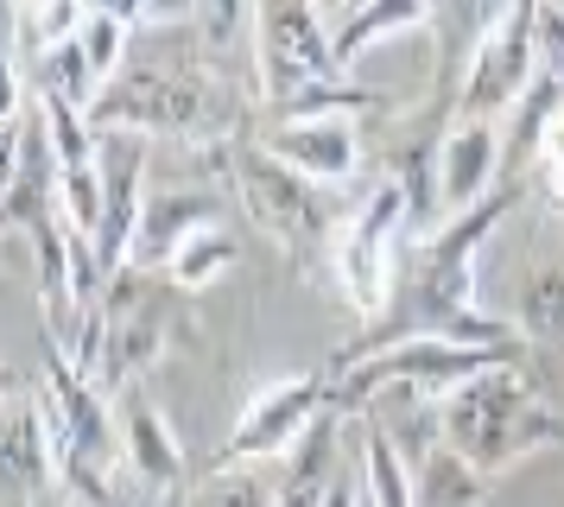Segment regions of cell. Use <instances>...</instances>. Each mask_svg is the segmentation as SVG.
Returning <instances> with one entry per match:
<instances>
[{
	"instance_id": "6da1fadb",
	"label": "cell",
	"mask_w": 564,
	"mask_h": 507,
	"mask_svg": "<svg viewBox=\"0 0 564 507\" xmlns=\"http://www.w3.org/2000/svg\"><path fill=\"white\" fill-rule=\"evenodd\" d=\"M437 438L463 463H476L482 476H495V470L520 463L539 444H564V419L545 412V400L527 387V375L513 362H501V368L463 380L457 393L437 400Z\"/></svg>"
},
{
	"instance_id": "7a4b0ae2",
	"label": "cell",
	"mask_w": 564,
	"mask_h": 507,
	"mask_svg": "<svg viewBox=\"0 0 564 507\" xmlns=\"http://www.w3.org/2000/svg\"><path fill=\"white\" fill-rule=\"evenodd\" d=\"M412 191L400 177H381L368 203H361L349 223H336V279L361 317H381L393 304L400 285V228H406Z\"/></svg>"
},
{
	"instance_id": "3957f363",
	"label": "cell",
	"mask_w": 564,
	"mask_h": 507,
	"mask_svg": "<svg viewBox=\"0 0 564 507\" xmlns=\"http://www.w3.org/2000/svg\"><path fill=\"white\" fill-rule=\"evenodd\" d=\"M539 83V45H533V7H495V20L476 39V57L463 71V121H501L513 115L527 89Z\"/></svg>"
},
{
	"instance_id": "277c9868",
	"label": "cell",
	"mask_w": 564,
	"mask_h": 507,
	"mask_svg": "<svg viewBox=\"0 0 564 507\" xmlns=\"http://www.w3.org/2000/svg\"><path fill=\"white\" fill-rule=\"evenodd\" d=\"M254 76L267 101H299L317 83H336V51L317 7H254Z\"/></svg>"
},
{
	"instance_id": "5b68a950",
	"label": "cell",
	"mask_w": 564,
	"mask_h": 507,
	"mask_svg": "<svg viewBox=\"0 0 564 507\" xmlns=\"http://www.w3.org/2000/svg\"><path fill=\"white\" fill-rule=\"evenodd\" d=\"M96 133H133V140H153V133H197L204 127V96L197 83H178L165 71H140V76H115L96 108H89Z\"/></svg>"
},
{
	"instance_id": "8992f818",
	"label": "cell",
	"mask_w": 564,
	"mask_h": 507,
	"mask_svg": "<svg viewBox=\"0 0 564 507\" xmlns=\"http://www.w3.org/2000/svg\"><path fill=\"white\" fill-rule=\"evenodd\" d=\"M317 419H324V380L317 375H285L273 387H260L229 431L223 470L254 463V456H285L292 444H305L311 431H317Z\"/></svg>"
},
{
	"instance_id": "52a82bcc",
	"label": "cell",
	"mask_w": 564,
	"mask_h": 507,
	"mask_svg": "<svg viewBox=\"0 0 564 507\" xmlns=\"http://www.w3.org/2000/svg\"><path fill=\"white\" fill-rule=\"evenodd\" d=\"M501 121H457L432 152V197L444 223H463L476 216L495 191V172H501Z\"/></svg>"
},
{
	"instance_id": "ba28073f",
	"label": "cell",
	"mask_w": 564,
	"mask_h": 507,
	"mask_svg": "<svg viewBox=\"0 0 564 507\" xmlns=\"http://www.w3.org/2000/svg\"><path fill=\"white\" fill-rule=\"evenodd\" d=\"M235 177H241V191H248V209H254L273 235H311V228H317V184H305L299 172H285L267 147L235 152Z\"/></svg>"
},
{
	"instance_id": "9c48e42d",
	"label": "cell",
	"mask_w": 564,
	"mask_h": 507,
	"mask_svg": "<svg viewBox=\"0 0 564 507\" xmlns=\"http://www.w3.org/2000/svg\"><path fill=\"white\" fill-rule=\"evenodd\" d=\"M267 152L305 184H343L361 165V133L356 121H285L267 140Z\"/></svg>"
},
{
	"instance_id": "30bf717a",
	"label": "cell",
	"mask_w": 564,
	"mask_h": 507,
	"mask_svg": "<svg viewBox=\"0 0 564 507\" xmlns=\"http://www.w3.org/2000/svg\"><path fill=\"white\" fill-rule=\"evenodd\" d=\"M115 431H121V463H128V476L140 482V488H153V495L184 488V451H178V438H172V425H165L159 406L128 400L121 419H115Z\"/></svg>"
},
{
	"instance_id": "8fae6325",
	"label": "cell",
	"mask_w": 564,
	"mask_h": 507,
	"mask_svg": "<svg viewBox=\"0 0 564 507\" xmlns=\"http://www.w3.org/2000/svg\"><path fill=\"white\" fill-rule=\"evenodd\" d=\"M216 223H223V209L209 197H197V191H159V197H147V216H140L128 267H165L191 235H204Z\"/></svg>"
},
{
	"instance_id": "7c38bea8",
	"label": "cell",
	"mask_w": 564,
	"mask_h": 507,
	"mask_svg": "<svg viewBox=\"0 0 564 507\" xmlns=\"http://www.w3.org/2000/svg\"><path fill=\"white\" fill-rule=\"evenodd\" d=\"M488 501V476L476 463H463L444 438L412 463V507H482Z\"/></svg>"
},
{
	"instance_id": "4fadbf2b",
	"label": "cell",
	"mask_w": 564,
	"mask_h": 507,
	"mask_svg": "<svg viewBox=\"0 0 564 507\" xmlns=\"http://www.w3.org/2000/svg\"><path fill=\"white\" fill-rule=\"evenodd\" d=\"M235 260H241V248H235V235L223 223L204 228V235H191L172 260H165V279L178 285V292H209V285H223V279L235 273Z\"/></svg>"
},
{
	"instance_id": "5bb4252c",
	"label": "cell",
	"mask_w": 564,
	"mask_h": 507,
	"mask_svg": "<svg viewBox=\"0 0 564 507\" xmlns=\"http://www.w3.org/2000/svg\"><path fill=\"white\" fill-rule=\"evenodd\" d=\"M133 7H83V32H77V51L89 76H96V89H108L115 76H121V57H128V32H133Z\"/></svg>"
},
{
	"instance_id": "9a60e30c",
	"label": "cell",
	"mask_w": 564,
	"mask_h": 507,
	"mask_svg": "<svg viewBox=\"0 0 564 507\" xmlns=\"http://www.w3.org/2000/svg\"><path fill=\"white\" fill-rule=\"evenodd\" d=\"M520 336L539 349H564V267L545 260L520 285Z\"/></svg>"
},
{
	"instance_id": "2e32d148",
	"label": "cell",
	"mask_w": 564,
	"mask_h": 507,
	"mask_svg": "<svg viewBox=\"0 0 564 507\" xmlns=\"http://www.w3.org/2000/svg\"><path fill=\"white\" fill-rule=\"evenodd\" d=\"M361 488H368V507H412V463L375 419L361 438Z\"/></svg>"
},
{
	"instance_id": "e0dca14e",
	"label": "cell",
	"mask_w": 564,
	"mask_h": 507,
	"mask_svg": "<svg viewBox=\"0 0 564 507\" xmlns=\"http://www.w3.org/2000/svg\"><path fill=\"white\" fill-rule=\"evenodd\" d=\"M191 507H280V495L260 476H248V470H216V476L191 495Z\"/></svg>"
},
{
	"instance_id": "ac0fdd59",
	"label": "cell",
	"mask_w": 564,
	"mask_h": 507,
	"mask_svg": "<svg viewBox=\"0 0 564 507\" xmlns=\"http://www.w3.org/2000/svg\"><path fill=\"white\" fill-rule=\"evenodd\" d=\"M533 45H539V76L564 83V7H533Z\"/></svg>"
},
{
	"instance_id": "d6986e66",
	"label": "cell",
	"mask_w": 564,
	"mask_h": 507,
	"mask_svg": "<svg viewBox=\"0 0 564 507\" xmlns=\"http://www.w3.org/2000/svg\"><path fill=\"white\" fill-rule=\"evenodd\" d=\"M13 32H20V7H0V64H7V57H13V45H20Z\"/></svg>"
},
{
	"instance_id": "ffe728a7",
	"label": "cell",
	"mask_w": 564,
	"mask_h": 507,
	"mask_svg": "<svg viewBox=\"0 0 564 507\" xmlns=\"http://www.w3.org/2000/svg\"><path fill=\"white\" fill-rule=\"evenodd\" d=\"M558 216H564V203H558Z\"/></svg>"
}]
</instances>
